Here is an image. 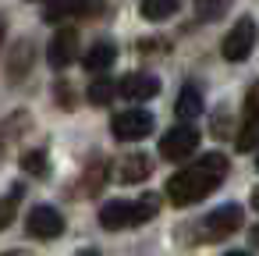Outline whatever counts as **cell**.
Returning <instances> with one entry per match:
<instances>
[{"label": "cell", "instance_id": "obj_14", "mask_svg": "<svg viewBox=\"0 0 259 256\" xmlns=\"http://www.w3.org/2000/svg\"><path fill=\"white\" fill-rule=\"evenodd\" d=\"M82 0H47V18H64V15H78Z\"/></svg>", "mask_w": 259, "mask_h": 256}, {"label": "cell", "instance_id": "obj_25", "mask_svg": "<svg viewBox=\"0 0 259 256\" xmlns=\"http://www.w3.org/2000/svg\"><path fill=\"white\" fill-rule=\"evenodd\" d=\"M224 256H248V252H241V249H234V252H224Z\"/></svg>", "mask_w": 259, "mask_h": 256}, {"label": "cell", "instance_id": "obj_16", "mask_svg": "<svg viewBox=\"0 0 259 256\" xmlns=\"http://www.w3.org/2000/svg\"><path fill=\"white\" fill-rule=\"evenodd\" d=\"M114 93H117V89H114V82H107V79H96V82L89 86V100H93V103H110Z\"/></svg>", "mask_w": 259, "mask_h": 256}, {"label": "cell", "instance_id": "obj_3", "mask_svg": "<svg viewBox=\"0 0 259 256\" xmlns=\"http://www.w3.org/2000/svg\"><path fill=\"white\" fill-rule=\"evenodd\" d=\"M252 47H255V22L252 18H238L234 29H227V36L220 43V54H224V61L238 64V61H245L252 54Z\"/></svg>", "mask_w": 259, "mask_h": 256}, {"label": "cell", "instance_id": "obj_5", "mask_svg": "<svg viewBox=\"0 0 259 256\" xmlns=\"http://www.w3.org/2000/svg\"><path fill=\"white\" fill-rule=\"evenodd\" d=\"M110 132L121 142H135V139H142V135L153 132V114L149 111H121V114H114Z\"/></svg>", "mask_w": 259, "mask_h": 256}, {"label": "cell", "instance_id": "obj_20", "mask_svg": "<svg viewBox=\"0 0 259 256\" xmlns=\"http://www.w3.org/2000/svg\"><path fill=\"white\" fill-rule=\"evenodd\" d=\"M15 203H18V189H11L8 199H4V217H0L4 224H11V217H15Z\"/></svg>", "mask_w": 259, "mask_h": 256}, {"label": "cell", "instance_id": "obj_2", "mask_svg": "<svg viewBox=\"0 0 259 256\" xmlns=\"http://www.w3.org/2000/svg\"><path fill=\"white\" fill-rule=\"evenodd\" d=\"M160 210V196H142V199H110L100 206V224L107 231H124V228H135L142 221H153Z\"/></svg>", "mask_w": 259, "mask_h": 256}, {"label": "cell", "instance_id": "obj_10", "mask_svg": "<svg viewBox=\"0 0 259 256\" xmlns=\"http://www.w3.org/2000/svg\"><path fill=\"white\" fill-rule=\"evenodd\" d=\"M149 171H153V164H149L146 153H132V157H124V160L117 164V178H121L124 185H135V181L149 178Z\"/></svg>", "mask_w": 259, "mask_h": 256}, {"label": "cell", "instance_id": "obj_23", "mask_svg": "<svg viewBox=\"0 0 259 256\" xmlns=\"http://www.w3.org/2000/svg\"><path fill=\"white\" fill-rule=\"evenodd\" d=\"M252 245H259V224L252 228Z\"/></svg>", "mask_w": 259, "mask_h": 256}, {"label": "cell", "instance_id": "obj_4", "mask_svg": "<svg viewBox=\"0 0 259 256\" xmlns=\"http://www.w3.org/2000/svg\"><path fill=\"white\" fill-rule=\"evenodd\" d=\"M241 221H245V213H241L238 203H227V206L213 210V213L202 221V242H220V238L234 235V231L241 228Z\"/></svg>", "mask_w": 259, "mask_h": 256}, {"label": "cell", "instance_id": "obj_22", "mask_svg": "<svg viewBox=\"0 0 259 256\" xmlns=\"http://www.w3.org/2000/svg\"><path fill=\"white\" fill-rule=\"evenodd\" d=\"M252 206H255V210H259V185H255V189H252Z\"/></svg>", "mask_w": 259, "mask_h": 256}, {"label": "cell", "instance_id": "obj_19", "mask_svg": "<svg viewBox=\"0 0 259 256\" xmlns=\"http://www.w3.org/2000/svg\"><path fill=\"white\" fill-rule=\"evenodd\" d=\"M248 125H252V128H245V132L238 135V150H241V153H248V150L259 142V128H255L259 121H248Z\"/></svg>", "mask_w": 259, "mask_h": 256}, {"label": "cell", "instance_id": "obj_1", "mask_svg": "<svg viewBox=\"0 0 259 256\" xmlns=\"http://www.w3.org/2000/svg\"><path fill=\"white\" fill-rule=\"evenodd\" d=\"M227 171H231V164H227L224 153H206V157H199L192 167L178 171V174L167 181V199H170L174 206H192V203L206 199L209 192H217V189L224 185Z\"/></svg>", "mask_w": 259, "mask_h": 256}, {"label": "cell", "instance_id": "obj_18", "mask_svg": "<svg viewBox=\"0 0 259 256\" xmlns=\"http://www.w3.org/2000/svg\"><path fill=\"white\" fill-rule=\"evenodd\" d=\"M245 118H248V121H259V79H255L252 89L245 93Z\"/></svg>", "mask_w": 259, "mask_h": 256}, {"label": "cell", "instance_id": "obj_24", "mask_svg": "<svg viewBox=\"0 0 259 256\" xmlns=\"http://www.w3.org/2000/svg\"><path fill=\"white\" fill-rule=\"evenodd\" d=\"M78 256H100V252H96V249H85V252H78Z\"/></svg>", "mask_w": 259, "mask_h": 256}, {"label": "cell", "instance_id": "obj_6", "mask_svg": "<svg viewBox=\"0 0 259 256\" xmlns=\"http://www.w3.org/2000/svg\"><path fill=\"white\" fill-rule=\"evenodd\" d=\"M195 146H199V132L192 125H178V128H170L163 135L160 153H163V160H185V157L195 153Z\"/></svg>", "mask_w": 259, "mask_h": 256}, {"label": "cell", "instance_id": "obj_21", "mask_svg": "<svg viewBox=\"0 0 259 256\" xmlns=\"http://www.w3.org/2000/svg\"><path fill=\"white\" fill-rule=\"evenodd\" d=\"M213 132H217V135H224V132H227V111H220V118L213 121Z\"/></svg>", "mask_w": 259, "mask_h": 256}, {"label": "cell", "instance_id": "obj_15", "mask_svg": "<svg viewBox=\"0 0 259 256\" xmlns=\"http://www.w3.org/2000/svg\"><path fill=\"white\" fill-rule=\"evenodd\" d=\"M224 11H227V0H195V18L199 22H209Z\"/></svg>", "mask_w": 259, "mask_h": 256}, {"label": "cell", "instance_id": "obj_13", "mask_svg": "<svg viewBox=\"0 0 259 256\" xmlns=\"http://www.w3.org/2000/svg\"><path fill=\"white\" fill-rule=\"evenodd\" d=\"M181 8V0H142V18L149 22H163Z\"/></svg>", "mask_w": 259, "mask_h": 256}, {"label": "cell", "instance_id": "obj_11", "mask_svg": "<svg viewBox=\"0 0 259 256\" xmlns=\"http://www.w3.org/2000/svg\"><path fill=\"white\" fill-rule=\"evenodd\" d=\"M174 111H178V118H181V121L199 118V114H202V93L188 82V86L181 89V96H178V107H174Z\"/></svg>", "mask_w": 259, "mask_h": 256}, {"label": "cell", "instance_id": "obj_26", "mask_svg": "<svg viewBox=\"0 0 259 256\" xmlns=\"http://www.w3.org/2000/svg\"><path fill=\"white\" fill-rule=\"evenodd\" d=\"M8 256H29V252H8Z\"/></svg>", "mask_w": 259, "mask_h": 256}, {"label": "cell", "instance_id": "obj_9", "mask_svg": "<svg viewBox=\"0 0 259 256\" xmlns=\"http://www.w3.org/2000/svg\"><path fill=\"white\" fill-rule=\"evenodd\" d=\"M160 93V79L156 75H146V71H135V75H124L121 79V96H128V100H153Z\"/></svg>", "mask_w": 259, "mask_h": 256}, {"label": "cell", "instance_id": "obj_17", "mask_svg": "<svg viewBox=\"0 0 259 256\" xmlns=\"http://www.w3.org/2000/svg\"><path fill=\"white\" fill-rule=\"evenodd\" d=\"M22 167H25V171H32L36 178H43V174H47V153H43V150L25 153V157H22Z\"/></svg>", "mask_w": 259, "mask_h": 256}, {"label": "cell", "instance_id": "obj_12", "mask_svg": "<svg viewBox=\"0 0 259 256\" xmlns=\"http://www.w3.org/2000/svg\"><path fill=\"white\" fill-rule=\"evenodd\" d=\"M114 57H117L114 43H96V47H89V54L82 57V64H85L89 71H103V68L114 64Z\"/></svg>", "mask_w": 259, "mask_h": 256}, {"label": "cell", "instance_id": "obj_7", "mask_svg": "<svg viewBox=\"0 0 259 256\" xmlns=\"http://www.w3.org/2000/svg\"><path fill=\"white\" fill-rule=\"evenodd\" d=\"M25 228H29L32 238L50 242V238H57V235L64 231V217H61V210H54V206H36V210L29 213Z\"/></svg>", "mask_w": 259, "mask_h": 256}, {"label": "cell", "instance_id": "obj_8", "mask_svg": "<svg viewBox=\"0 0 259 256\" xmlns=\"http://www.w3.org/2000/svg\"><path fill=\"white\" fill-rule=\"evenodd\" d=\"M75 57H78V36H75V29H57L54 40H50V47H47L50 68H68Z\"/></svg>", "mask_w": 259, "mask_h": 256}]
</instances>
